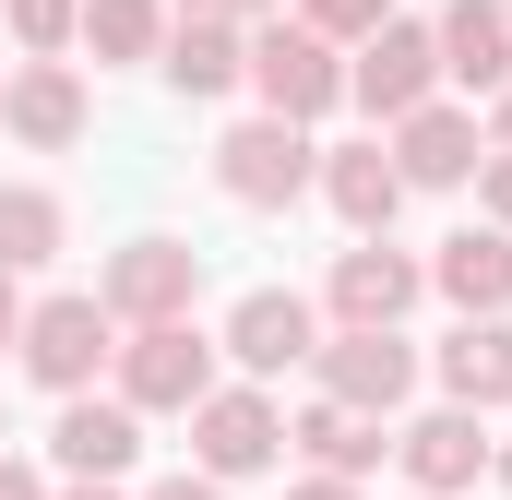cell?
<instances>
[{
	"label": "cell",
	"instance_id": "obj_1",
	"mask_svg": "<svg viewBox=\"0 0 512 500\" xmlns=\"http://www.w3.org/2000/svg\"><path fill=\"white\" fill-rule=\"evenodd\" d=\"M251 84L274 120H322V108H346V48L322 36V24H286V12H262L251 24Z\"/></svg>",
	"mask_w": 512,
	"mask_h": 500
},
{
	"label": "cell",
	"instance_id": "obj_2",
	"mask_svg": "<svg viewBox=\"0 0 512 500\" xmlns=\"http://www.w3.org/2000/svg\"><path fill=\"white\" fill-rule=\"evenodd\" d=\"M108 370H120V405H143V417H191V405L215 393V346H203L191 310H179V322H131Z\"/></svg>",
	"mask_w": 512,
	"mask_h": 500
},
{
	"label": "cell",
	"instance_id": "obj_3",
	"mask_svg": "<svg viewBox=\"0 0 512 500\" xmlns=\"http://www.w3.org/2000/svg\"><path fill=\"white\" fill-rule=\"evenodd\" d=\"M215 179H227V203H251V215H274V203H298L310 179H322V143H310V120H239L227 143H215Z\"/></svg>",
	"mask_w": 512,
	"mask_h": 500
},
{
	"label": "cell",
	"instance_id": "obj_4",
	"mask_svg": "<svg viewBox=\"0 0 512 500\" xmlns=\"http://www.w3.org/2000/svg\"><path fill=\"white\" fill-rule=\"evenodd\" d=\"M120 358V310L108 298H36L24 310V370L48 393H96V370Z\"/></svg>",
	"mask_w": 512,
	"mask_h": 500
},
{
	"label": "cell",
	"instance_id": "obj_5",
	"mask_svg": "<svg viewBox=\"0 0 512 500\" xmlns=\"http://www.w3.org/2000/svg\"><path fill=\"white\" fill-rule=\"evenodd\" d=\"M310 370H322L334 405L393 417V405L417 393V346H405V322H334V346H310Z\"/></svg>",
	"mask_w": 512,
	"mask_h": 500
},
{
	"label": "cell",
	"instance_id": "obj_6",
	"mask_svg": "<svg viewBox=\"0 0 512 500\" xmlns=\"http://www.w3.org/2000/svg\"><path fill=\"white\" fill-rule=\"evenodd\" d=\"M429 84H441V36H429V24H405V12H382V24L358 36V60H346V96H358L370 120L429 108Z\"/></svg>",
	"mask_w": 512,
	"mask_h": 500
},
{
	"label": "cell",
	"instance_id": "obj_7",
	"mask_svg": "<svg viewBox=\"0 0 512 500\" xmlns=\"http://www.w3.org/2000/svg\"><path fill=\"white\" fill-rule=\"evenodd\" d=\"M274 453H286V417L262 405L251 381H215V393L191 405V465H203V477H227V489H239V477H262Z\"/></svg>",
	"mask_w": 512,
	"mask_h": 500
},
{
	"label": "cell",
	"instance_id": "obj_8",
	"mask_svg": "<svg viewBox=\"0 0 512 500\" xmlns=\"http://www.w3.org/2000/svg\"><path fill=\"white\" fill-rule=\"evenodd\" d=\"M96 298L120 310V322H179L191 298H203V250L191 239H131L108 274H96Z\"/></svg>",
	"mask_w": 512,
	"mask_h": 500
},
{
	"label": "cell",
	"instance_id": "obj_9",
	"mask_svg": "<svg viewBox=\"0 0 512 500\" xmlns=\"http://www.w3.org/2000/svg\"><path fill=\"white\" fill-rule=\"evenodd\" d=\"M48 453H60V477H131V453H143V405H120V393H60Z\"/></svg>",
	"mask_w": 512,
	"mask_h": 500
},
{
	"label": "cell",
	"instance_id": "obj_10",
	"mask_svg": "<svg viewBox=\"0 0 512 500\" xmlns=\"http://www.w3.org/2000/svg\"><path fill=\"white\" fill-rule=\"evenodd\" d=\"M84 120H96V108H84V72H72V60H24V72L0 84V131L36 143V155L84 143Z\"/></svg>",
	"mask_w": 512,
	"mask_h": 500
},
{
	"label": "cell",
	"instance_id": "obj_11",
	"mask_svg": "<svg viewBox=\"0 0 512 500\" xmlns=\"http://www.w3.org/2000/svg\"><path fill=\"white\" fill-rule=\"evenodd\" d=\"M322 346V322H310V298H286V286H251L239 310H227V358L251 381H274V370H298Z\"/></svg>",
	"mask_w": 512,
	"mask_h": 500
},
{
	"label": "cell",
	"instance_id": "obj_12",
	"mask_svg": "<svg viewBox=\"0 0 512 500\" xmlns=\"http://www.w3.org/2000/svg\"><path fill=\"white\" fill-rule=\"evenodd\" d=\"M417 286H429V274L393 250V227H382V239H358V250H334V322H405Z\"/></svg>",
	"mask_w": 512,
	"mask_h": 500
},
{
	"label": "cell",
	"instance_id": "obj_13",
	"mask_svg": "<svg viewBox=\"0 0 512 500\" xmlns=\"http://www.w3.org/2000/svg\"><path fill=\"white\" fill-rule=\"evenodd\" d=\"M155 72H167L179 96H227V84L251 72V36H239L227 12H179V24L155 36Z\"/></svg>",
	"mask_w": 512,
	"mask_h": 500
},
{
	"label": "cell",
	"instance_id": "obj_14",
	"mask_svg": "<svg viewBox=\"0 0 512 500\" xmlns=\"http://www.w3.org/2000/svg\"><path fill=\"white\" fill-rule=\"evenodd\" d=\"M393 167H405V191H453V179H477V120L465 108H405L393 120Z\"/></svg>",
	"mask_w": 512,
	"mask_h": 500
},
{
	"label": "cell",
	"instance_id": "obj_15",
	"mask_svg": "<svg viewBox=\"0 0 512 500\" xmlns=\"http://www.w3.org/2000/svg\"><path fill=\"white\" fill-rule=\"evenodd\" d=\"M358 239H382L393 215H405V167H393V143H346V155H322V179H310Z\"/></svg>",
	"mask_w": 512,
	"mask_h": 500
},
{
	"label": "cell",
	"instance_id": "obj_16",
	"mask_svg": "<svg viewBox=\"0 0 512 500\" xmlns=\"http://www.w3.org/2000/svg\"><path fill=\"white\" fill-rule=\"evenodd\" d=\"M429 36H441V72H453L465 96H501L512 84V0H453Z\"/></svg>",
	"mask_w": 512,
	"mask_h": 500
},
{
	"label": "cell",
	"instance_id": "obj_17",
	"mask_svg": "<svg viewBox=\"0 0 512 500\" xmlns=\"http://www.w3.org/2000/svg\"><path fill=\"white\" fill-rule=\"evenodd\" d=\"M393 453H405V477H417L429 500H453V489H477V465H489V429H477V405H441V417H417Z\"/></svg>",
	"mask_w": 512,
	"mask_h": 500
},
{
	"label": "cell",
	"instance_id": "obj_18",
	"mask_svg": "<svg viewBox=\"0 0 512 500\" xmlns=\"http://www.w3.org/2000/svg\"><path fill=\"white\" fill-rule=\"evenodd\" d=\"M441 393H453V405H477V417L512 405V322H501V310H465V334L441 346Z\"/></svg>",
	"mask_w": 512,
	"mask_h": 500
},
{
	"label": "cell",
	"instance_id": "obj_19",
	"mask_svg": "<svg viewBox=\"0 0 512 500\" xmlns=\"http://www.w3.org/2000/svg\"><path fill=\"white\" fill-rule=\"evenodd\" d=\"M429 286H441L453 310H512V227H465V239H441Z\"/></svg>",
	"mask_w": 512,
	"mask_h": 500
},
{
	"label": "cell",
	"instance_id": "obj_20",
	"mask_svg": "<svg viewBox=\"0 0 512 500\" xmlns=\"http://www.w3.org/2000/svg\"><path fill=\"white\" fill-rule=\"evenodd\" d=\"M286 441H298V453H310L322 477H370V465L393 453V441H382V417H370V405H334V393H322V405H310V417H298Z\"/></svg>",
	"mask_w": 512,
	"mask_h": 500
},
{
	"label": "cell",
	"instance_id": "obj_21",
	"mask_svg": "<svg viewBox=\"0 0 512 500\" xmlns=\"http://www.w3.org/2000/svg\"><path fill=\"white\" fill-rule=\"evenodd\" d=\"M60 239H72L60 191H36V179H0V274H36V262H60Z\"/></svg>",
	"mask_w": 512,
	"mask_h": 500
},
{
	"label": "cell",
	"instance_id": "obj_22",
	"mask_svg": "<svg viewBox=\"0 0 512 500\" xmlns=\"http://www.w3.org/2000/svg\"><path fill=\"white\" fill-rule=\"evenodd\" d=\"M167 36V0H84V48L96 60H155Z\"/></svg>",
	"mask_w": 512,
	"mask_h": 500
},
{
	"label": "cell",
	"instance_id": "obj_23",
	"mask_svg": "<svg viewBox=\"0 0 512 500\" xmlns=\"http://www.w3.org/2000/svg\"><path fill=\"white\" fill-rule=\"evenodd\" d=\"M72 36H84V0H12V48L24 60H60Z\"/></svg>",
	"mask_w": 512,
	"mask_h": 500
},
{
	"label": "cell",
	"instance_id": "obj_24",
	"mask_svg": "<svg viewBox=\"0 0 512 500\" xmlns=\"http://www.w3.org/2000/svg\"><path fill=\"white\" fill-rule=\"evenodd\" d=\"M382 12H393V0H298V24H322L334 48H358V36H370Z\"/></svg>",
	"mask_w": 512,
	"mask_h": 500
},
{
	"label": "cell",
	"instance_id": "obj_25",
	"mask_svg": "<svg viewBox=\"0 0 512 500\" xmlns=\"http://www.w3.org/2000/svg\"><path fill=\"white\" fill-rule=\"evenodd\" d=\"M477 191H489V227H512V143L477 155Z\"/></svg>",
	"mask_w": 512,
	"mask_h": 500
},
{
	"label": "cell",
	"instance_id": "obj_26",
	"mask_svg": "<svg viewBox=\"0 0 512 500\" xmlns=\"http://www.w3.org/2000/svg\"><path fill=\"white\" fill-rule=\"evenodd\" d=\"M143 500H227V477H203V465H191V477H167V489H143Z\"/></svg>",
	"mask_w": 512,
	"mask_h": 500
},
{
	"label": "cell",
	"instance_id": "obj_27",
	"mask_svg": "<svg viewBox=\"0 0 512 500\" xmlns=\"http://www.w3.org/2000/svg\"><path fill=\"white\" fill-rule=\"evenodd\" d=\"M179 12H227V24H262V12H286V0H179Z\"/></svg>",
	"mask_w": 512,
	"mask_h": 500
},
{
	"label": "cell",
	"instance_id": "obj_28",
	"mask_svg": "<svg viewBox=\"0 0 512 500\" xmlns=\"http://www.w3.org/2000/svg\"><path fill=\"white\" fill-rule=\"evenodd\" d=\"M286 500H358V477H322V465H310V477H298Z\"/></svg>",
	"mask_w": 512,
	"mask_h": 500
},
{
	"label": "cell",
	"instance_id": "obj_29",
	"mask_svg": "<svg viewBox=\"0 0 512 500\" xmlns=\"http://www.w3.org/2000/svg\"><path fill=\"white\" fill-rule=\"evenodd\" d=\"M0 500H48V489H36V465H12V453H0Z\"/></svg>",
	"mask_w": 512,
	"mask_h": 500
},
{
	"label": "cell",
	"instance_id": "obj_30",
	"mask_svg": "<svg viewBox=\"0 0 512 500\" xmlns=\"http://www.w3.org/2000/svg\"><path fill=\"white\" fill-rule=\"evenodd\" d=\"M0 346H24V298H12V274H0Z\"/></svg>",
	"mask_w": 512,
	"mask_h": 500
},
{
	"label": "cell",
	"instance_id": "obj_31",
	"mask_svg": "<svg viewBox=\"0 0 512 500\" xmlns=\"http://www.w3.org/2000/svg\"><path fill=\"white\" fill-rule=\"evenodd\" d=\"M60 500H120V477H72V489H60Z\"/></svg>",
	"mask_w": 512,
	"mask_h": 500
},
{
	"label": "cell",
	"instance_id": "obj_32",
	"mask_svg": "<svg viewBox=\"0 0 512 500\" xmlns=\"http://www.w3.org/2000/svg\"><path fill=\"white\" fill-rule=\"evenodd\" d=\"M489 108H501V120H489V131H501V143H512V84H501V96H489Z\"/></svg>",
	"mask_w": 512,
	"mask_h": 500
},
{
	"label": "cell",
	"instance_id": "obj_33",
	"mask_svg": "<svg viewBox=\"0 0 512 500\" xmlns=\"http://www.w3.org/2000/svg\"><path fill=\"white\" fill-rule=\"evenodd\" d=\"M489 453H501V489H512V441H489Z\"/></svg>",
	"mask_w": 512,
	"mask_h": 500
},
{
	"label": "cell",
	"instance_id": "obj_34",
	"mask_svg": "<svg viewBox=\"0 0 512 500\" xmlns=\"http://www.w3.org/2000/svg\"><path fill=\"white\" fill-rule=\"evenodd\" d=\"M0 441H12V417H0Z\"/></svg>",
	"mask_w": 512,
	"mask_h": 500
},
{
	"label": "cell",
	"instance_id": "obj_35",
	"mask_svg": "<svg viewBox=\"0 0 512 500\" xmlns=\"http://www.w3.org/2000/svg\"><path fill=\"white\" fill-rule=\"evenodd\" d=\"M417 500H429V489H417Z\"/></svg>",
	"mask_w": 512,
	"mask_h": 500
}]
</instances>
